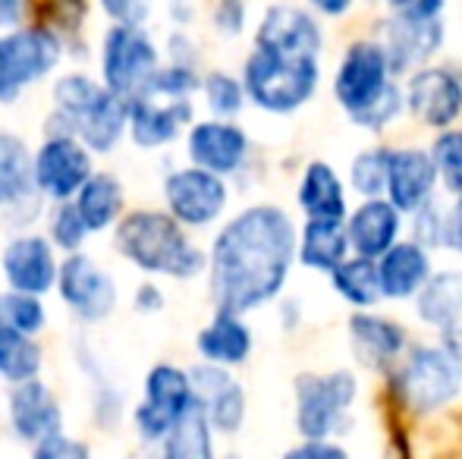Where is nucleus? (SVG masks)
<instances>
[{"instance_id": "nucleus-9", "label": "nucleus", "mask_w": 462, "mask_h": 459, "mask_svg": "<svg viewBox=\"0 0 462 459\" xmlns=\"http://www.w3.org/2000/svg\"><path fill=\"white\" fill-rule=\"evenodd\" d=\"M359 397L353 372L299 374L296 378V431L302 441H330L346 431L349 412Z\"/></svg>"}, {"instance_id": "nucleus-27", "label": "nucleus", "mask_w": 462, "mask_h": 459, "mask_svg": "<svg viewBox=\"0 0 462 459\" xmlns=\"http://www.w3.org/2000/svg\"><path fill=\"white\" fill-rule=\"evenodd\" d=\"M374 268L383 299H415V293L434 274L428 249H421L412 239H400L396 245H390L374 262Z\"/></svg>"}, {"instance_id": "nucleus-20", "label": "nucleus", "mask_w": 462, "mask_h": 459, "mask_svg": "<svg viewBox=\"0 0 462 459\" xmlns=\"http://www.w3.org/2000/svg\"><path fill=\"white\" fill-rule=\"evenodd\" d=\"M195 123L192 101L154 98V95H135L126 101V135L142 151L167 148Z\"/></svg>"}, {"instance_id": "nucleus-5", "label": "nucleus", "mask_w": 462, "mask_h": 459, "mask_svg": "<svg viewBox=\"0 0 462 459\" xmlns=\"http://www.w3.org/2000/svg\"><path fill=\"white\" fill-rule=\"evenodd\" d=\"M67 41L54 25L29 16V23L0 35V107H13L29 88L60 69Z\"/></svg>"}, {"instance_id": "nucleus-12", "label": "nucleus", "mask_w": 462, "mask_h": 459, "mask_svg": "<svg viewBox=\"0 0 462 459\" xmlns=\"http://www.w3.org/2000/svg\"><path fill=\"white\" fill-rule=\"evenodd\" d=\"M54 289L67 312L82 325H101L120 306L116 277L104 264H97L88 252L60 258V274H57Z\"/></svg>"}, {"instance_id": "nucleus-10", "label": "nucleus", "mask_w": 462, "mask_h": 459, "mask_svg": "<svg viewBox=\"0 0 462 459\" xmlns=\"http://www.w3.org/2000/svg\"><path fill=\"white\" fill-rule=\"evenodd\" d=\"M192 384L189 372L173 362H154L142 381V399L129 412V422L145 447H158L171 428L192 409Z\"/></svg>"}, {"instance_id": "nucleus-47", "label": "nucleus", "mask_w": 462, "mask_h": 459, "mask_svg": "<svg viewBox=\"0 0 462 459\" xmlns=\"http://www.w3.org/2000/svg\"><path fill=\"white\" fill-rule=\"evenodd\" d=\"M283 459H349V454L334 441H302L299 447L286 450Z\"/></svg>"}, {"instance_id": "nucleus-37", "label": "nucleus", "mask_w": 462, "mask_h": 459, "mask_svg": "<svg viewBox=\"0 0 462 459\" xmlns=\"http://www.w3.org/2000/svg\"><path fill=\"white\" fill-rule=\"evenodd\" d=\"M0 325L38 340V334L48 327V306H44V299H38V296L4 289V293H0Z\"/></svg>"}, {"instance_id": "nucleus-40", "label": "nucleus", "mask_w": 462, "mask_h": 459, "mask_svg": "<svg viewBox=\"0 0 462 459\" xmlns=\"http://www.w3.org/2000/svg\"><path fill=\"white\" fill-rule=\"evenodd\" d=\"M402 111H406V101H402V86L393 79L381 95H377L374 101H371L365 111L349 116V120H353L359 129H368V133H381V129H387Z\"/></svg>"}, {"instance_id": "nucleus-11", "label": "nucleus", "mask_w": 462, "mask_h": 459, "mask_svg": "<svg viewBox=\"0 0 462 459\" xmlns=\"http://www.w3.org/2000/svg\"><path fill=\"white\" fill-rule=\"evenodd\" d=\"M161 196H164L167 215L189 233L214 227L224 217L226 205H230V186L214 173L183 164L167 170L164 183H161Z\"/></svg>"}, {"instance_id": "nucleus-16", "label": "nucleus", "mask_w": 462, "mask_h": 459, "mask_svg": "<svg viewBox=\"0 0 462 459\" xmlns=\"http://www.w3.org/2000/svg\"><path fill=\"white\" fill-rule=\"evenodd\" d=\"M252 139L236 120H195L186 129V161L205 173L226 179L249 161Z\"/></svg>"}, {"instance_id": "nucleus-45", "label": "nucleus", "mask_w": 462, "mask_h": 459, "mask_svg": "<svg viewBox=\"0 0 462 459\" xmlns=\"http://www.w3.org/2000/svg\"><path fill=\"white\" fill-rule=\"evenodd\" d=\"M161 54H164V63H173V67L183 69H199V44H195V38L186 29H173L167 35V48Z\"/></svg>"}, {"instance_id": "nucleus-26", "label": "nucleus", "mask_w": 462, "mask_h": 459, "mask_svg": "<svg viewBox=\"0 0 462 459\" xmlns=\"http://www.w3.org/2000/svg\"><path fill=\"white\" fill-rule=\"evenodd\" d=\"M252 346H255L252 327L239 315L214 312L211 321L195 334V353H199L201 365L226 368V372L236 365H245L252 355Z\"/></svg>"}, {"instance_id": "nucleus-22", "label": "nucleus", "mask_w": 462, "mask_h": 459, "mask_svg": "<svg viewBox=\"0 0 462 459\" xmlns=\"http://www.w3.org/2000/svg\"><path fill=\"white\" fill-rule=\"evenodd\" d=\"M255 48L280 50V54L318 57L321 60L324 32L321 23L309 6L296 4H274L262 13L255 25Z\"/></svg>"}, {"instance_id": "nucleus-14", "label": "nucleus", "mask_w": 462, "mask_h": 459, "mask_svg": "<svg viewBox=\"0 0 462 459\" xmlns=\"http://www.w3.org/2000/svg\"><path fill=\"white\" fill-rule=\"evenodd\" d=\"M0 217L13 233H25L44 217V202L32 179V145L13 129H0Z\"/></svg>"}, {"instance_id": "nucleus-4", "label": "nucleus", "mask_w": 462, "mask_h": 459, "mask_svg": "<svg viewBox=\"0 0 462 459\" xmlns=\"http://www.w3.org/2000/svg\"><path fill=\"white\" fill-rule=\"evenodd\" d=\"M239 82H243L245 101H252L258 111L277 116L296 114L315 98L321 86V60L252 48L243 60Z\"/></svg>"}, {"instance_id": "nucleus-48", "label": "nucleus", "mask_w": 462, "mask_h": 459, "mask_svg": "<svg viewBox=\"0 0 462 459\" xmlns=\"http://www.w3.org/2000/svg\"><path fill=\"white\" fill-rule=\"evenodd\" d=\"M450 252L462 255V196L444 211V243Z\"/></svg>"}, {"instance_id": "nucleus-50", "label": "nucleus", "mask_w": 462, "mask_h": 459, "mask_svg": "<svg viewBox=\"0 0 462 459\" xmlns=\"http://www.w3.org/2000/svg\"><path fill=\"white\" fill-rule=\"evenodd\" d=\"M167 13H171V19H173L177 29H186V25L195 19V6H189V4H171V10Z\"/></svg>"}, {"instance_id": "nucleus-33", "label": "nucleus", "mask_w": 462, "mask_h": 459, "mask_svg": "<svg viewBox=\"0 0 462 459\" xmlns=\"http://www.w3.org/2000/svg\"><path fill=\"white\" fill-rule=\"evenodd\" d=\"M44 368V346L35 337L13 331L0 325V381L10 387L25 384V381L42 378Z\"/></svg>"}, {"instance_id": "nucleus-28", "label": "nucleus", "mask_w": 462, "mask_h": 459, "mask_svg": "<svg viewBox=\"0 0 462 459\" xmlns=\"http://www.w3.org/2000/svg\"><path fill=\"white\" fill-rule=\"evenodd\" d=\"M88 236L114 233L120 217L126 215V186L114 170H95L73 198Z\"/></svg>"}, {"instance_id": "nucleus-23", "label": "nucleus", "mask_w": 462, "mask_h": 459, "mask_svg": "<svg viewBox=\"0 0 462 459\" xmlns=\"http://www.w3.org/2000/svg\"><path fill=\"white\" fill-rule=\"evenodd\" d=\"M438 173H434L431 154L425 148H393L387 167V202L400 215H415L421 205L434 198Z\"/></svg>"}, {"instance_id": "nucleus-35", "label": "nucleus", "mask_w": 462, "mask_h": 459, "mask_svg": "<svg viewBox=\"0 0 462 459\" xmlns=\"http://www.w3.org/2000/svg\"><path fill=\"white\" fill-rule=\"evenodd\" d=\"M44 239L54 245V252L60 258L76 255V252H86L88 230H86V224H82V217L73 202L51 205V208L44 211Z\"/></svg>"}, {"instance_id": "nucleus-38", "label": "nucleus", "mask_w": 462, "mask_h": 459, "mask_svg": "<svg viewBox=\"0 0 462 459\" xmlns=\"http://www.w3.org/2000/svg\"><path fill=\"white\" fill-rule=\"evenodd\" d=\"M390 151L393 148H365L353 158L349 164V183L362 198H383V186H387V167Z\"/></svg>"}, {"instance_id": "nucleus-41", "label": "nucleus", "mask_w": 462, "mask_h": 459, "mask_svg": "<svg viewBox=\"0 0 462 459\" xmlns=\"http://www.w3.org/2000/svg\"><path fill=\"white\" fill-rule=\"evenodd\" d=\"M101 13L107 25H129V29H148L154 6L145 0H101Z\"/></svg>"}, {"instance_id": "nucleus-15", "label": "nucleus", "mask_w": 462, "mask_h": 459, "mask_svg": "<svg viewBox=\"0 0 462 459\" xmlns=\"http://www.w3.org/2000/svg\"><path fill=\"white\" fill-rule=\"evenodd\" d=\"M57 274H60V255L44 239V233H13L0 249V277L13 293L44 299L57 287Z\"/></svg>"}, {"instance_id": "nucleus-51", "label": "nucleus", "mask_w": 462, "mask_h": 459, "mask_svg": "<svg viewBox=\"0 0 462 459\" xmlns=\"http://www.w3.org/2000/svg\"><path fill=\"white\" fill-rule=\"evenodd\" d=\"M346 10H349V4H321V0L315 4V13H330V16H337V13H346Z\"/></svg>"}, {"instance_id": "nucleus-19", "label": "nucleus", "mask_w": 462, "mask_h": 459, "mask_svg": "<svg viewBox=\"0 0 462 459\" xmlns=\"http://www.w3.org/2000/svg\"><path fill=\"white\" fill-rule=\"evenodd\" d=\"M6 422L16 441L23 444H42L54 435H63V403L57 390L44 378L25 381V384L10 387L6 397Z\"/></svg>"}, {"instance_id": "nucleus-32", "label": "nucleus", "mask_w": 462, "mask_h": 459, "mask_svg": "<svg viewBox=\"0 0 462 459\" xmlns=\"http://www.w3.org/2000/svg\"><path fill=\"white\" fill-rule=\"evenodd\" d=\"M161 459H217L214 431L205 412L192 403V409L171 428V435L158 444Z\"/></svg>"}, {"instance_id": "nucleus-29", "label": "nucleus", "mask_w": 462, "mask_h": 459, "mask_svg": "<svg viewBox=\"0 0 462 459\" xmlns=\"http://www.w3.org/2000/svg\"><path fill=\"white\" fill-rule=\"evenodd\" d=\"M296 202L305 211V221H346V186L328 161H311L302 170Z\"/></svg>"}, {"instance_id": "nucleus-8", "label": "nucleus", "mask_w": 462, "mask_h": 459, "mask_svg": "<svg viewBox=\"0 0 462 459\" xmlns=\"http://www.w3.org/2000/svg\"><path fill=\"white\" fill-rule=\"evenodd\" d=\"M393 393L409 412L431 416L450 406L462 390V362L444 346H415L393 372Z\"/></svg>"}, {"instance_id": "nucleus-6", "label": "nucleus", "mask_w": 462, "mask_h": 459, "mask_svg": "<svg viewBox=\"0 0 462 459\" xmlns=\"http://www.w3.org/2000/svg\"><path fill=\"white\" fill-rule=\"evenodd\" d=\"M444 4L440 0H406L390 4V19L381 25L377 44L383 48L393 76H412L425 69V63L440 50L447 38L444 29Z\"/></svg>"}, {"instance_id": "nucleus-17", "label": "nucleus", "mask_w": 462, "mask_h": 459, "mask_svg": "<svg viewBox=\"0 0 462 459\" xmlns=\"http://www.w3.org/2000/svg\"><path fill=\"white\" fill-rule=\"evenodd\" d=\"M390 67L383 48L374 38L353 41L343 54L340 67L334 73V98L349 116L365 111L371 101L390 86Z\"/></svg>"}, {"instance_id": "nucleus-39", "label": "nucleus", "mask_w": 462, "mask_h": 459, "mask_svg": "<svg viewBox=\"0 0 462 459\" xmlns=\"http://www.w3.org/2000/svg\"><path fill=\"white\" fill-rule=\"evenodd\" d=\"M428 154H431L438 183H444V189L459 198L462 196V129H444V133H438V139L428 148Z\"/></svg>"}, {"instance_id": "nucleus-21", "label": "nucleus", "mask_w": 462, "mask_h": 459, "mask_svg": "<svg viewBox=\"0 0 462 459\" xmlns=\"http://www.w3.org/2000/svg\"><path fill=\"white\" fill-rule=\"evenodd\" d=\"M406 111L421 120L428 129H453L462 114V76L447 67H425L409 76L402 88Z\"/></svg>"}, {"instance_id": "nucleus-18", "label": "nucleus", "mask_w": 462, "mask_h": 459, "mask_svg": "<svg viewBox=\"0 0 462 459\" xmlns=\"http://www.w3.org/2000/svg\"><path fill=\"white\" fill-rule=\"evenodd\" d=\"M189 372V384H192V399L201 412H205L208 425H211L214 435L233 437L239 435L245 422V409H249V399H245V387L233 378V372L214 365H192Z\"/></svg>"}, {"instance_id": "nucleus-7", "label": "nucleus", "mask_w": 462, "mask_h": 459, "mask_svg": "<svg viewBox=\"0 0 462 459\" xmlns=\"http://www.w3.org/2000/svg\"><path fill=\"white\" fill-rule=\"evenodd\" d=\"M161 63H164V54H161V44L152 35V29L107 25L101 32V41H97V82L116 98H135Z\"/></svg>"}, {"instance_id": "nucleus-43", "label": "nucleus", "mask_w": 462, "mask_h": 459, "mask_svg": "<svg viewBox=\"0 0 462 459\" xmlns=\"http://www.w3.org/2000/svg\"><path fill=\"white\" fill-rule=\"evenodd\" d=\"M249 23V6L239 4V0H220L211 10V29L220 38H239Z\"/></svg>"}, {"instance_id": "nucleus-42", "label": "nucleus", "mask_w": 462, "mask_h": 459, "mask_svg": "<svg viewBox=\"0 0 462 459\" xmlns=\"http://www.w3.org/2000/svg\"><path fill=\"white\" fill-rule=\"evenodd\" d=\"M32 459H92V447L82 437H73L63 431V435H54L48 441L35 444Z\"/></svg>"}, {"instance_id": "nucleus-3", "label": "nucleus", "mask_w": 462, "mask_h": 459, "mask_svg": "<svg viewBox=\"0 0 462 459\" xmlns=\"http://www.w3.org/2000/svg\"><path fill=\"white\" fill-rule=\"evenodd\" d=\"M114 249L148 277L186 283L208 268V252L164 208H129L114 227Z\"/></svg>"}, {"instance_id": "nucleus-34", "label": "nucleus", "mask_w": 462, "mask_h": 459, "mask_svg": "<svg viewBox=\"0 0 462 459\" xmlns=\"http://www.w3.org/2000/svg\"><path fill=\"white\" fill-rule=\"evenodd\" d=\"M330 283H334L337 296L346 299L353 308H359V312H368V308H374L377 302L383 299L381 283H377V268L368 258L349 255L346 262L330 274Z\"/></svg>"}, {"instance_id": "nucleus-2", "label": "nucleus", "mask_w": 462, "mask_h": 459, "mask_svg": "<svg viewBox=\"0 0 462 459\" xmlns=\"http://www.w3.org/2000/svg\"><path fill=\"white\" fill-rule=\"evenodd\" d=\"M44 135H73L92 154H114L126 139V101L110 95L86 69L60 73L51 86Z\"/></svg>"}, {"instance_id": "nucleus-53", "label": "nucleus", "mask_w": 462, "mask_h": 459, "mask_svg": "<svg viewBox=\"0 0 462 459\" xmlns=\"http://www.w3.org/2000/svg\"><path fill=\"white\" fill-rule=\"evenodd\" d=\"M0 227H4V217H0Z\"/></svg>"}, {"instance_id": "nucleus-36", "label": "nucleus", "mask_w": 462, "mask_h": 459, "mask_svg": "<svg viewBox=\"0 0 462 459\" xmlns=\"http://www.w3.org/2000/svg\"><path fill=\"white\" fill-rule=\"evenodd\" d=\"M199 95L205 98V107L211 120H233L245 107V92L239 76L226 73V69H211L201 73Z\"/></svg>"}, {"instance_id": "nucleus-13", "label": "nucleus", "mask_w": 462, "mask_h": 459, "mask_svg": "<svg viewBox=\"0 0 462 459\" xmlns=\"http://www.w3.org/2000/svg\"><path fill=\"white\" fill-rule=\"evenodd\" d=\"M95 173V154L73 135H44L32 148V179L42 202H73Z\"/></svg>"}, {"instance_id": "nucleus-24", "label": "nucleus", "mask_w": 462, "mask_h": 459, "mask_svg": "<svg viewBox=\"0 0 462 459\" xmlns=\"http://www.w3.org/2000/svg\"><path fill=\"white\" fill-rule=\"evenodd\" d=\"M400 230L402 215L387 198H368L346 215V239L349 252H356V258L377 262L390 245L400 243Z\"/></svg>"}, {"instance_id": "nucleus-31", "label": "nucleus", "mask_w": 462, "mask_h": 459, "mask_svg": "<svg viewBox=\"0 0 462 459\" xmlns=\"http://www.w3.org/2000/svg\"><path fill=\"white\" fill-rule=\"evenodd\" d=\"M415 315L440 334L462 325V271H440L415 293Z\"/></svg>"}, {"instance_id": "nucleus-52", "label": "nucleus", "mask_w": 462, "mask_h": 459, "mask_svg": "<svg viewBox=\"0 0 462 459\" xmlns=\"http://www.w3.org/2000/svg\"><path fill=\"white\" fill-rule=\"evenodd\" d=\"M226 459H243V456H236V454H230V456H226Z\"/></svg>"}, {"instance_id": "nucleus-44", "label": "nucleus", "mask_w": 462, "mask_h": 459, "mask_svg": "<svg viewBox=\"0 0 462 459\" xmlns=\"http://www.w3.org/2000/svg\"><path fill=\"white\" fill-rule=\"evenodd\" d=\"M412 217H415V239L412 243H419L421 249L444 243V211L434 205V198L428 205H421Z\"/></svg>"}, {"instance_id": "nucleus-46", "label": "nucleus", "mask_w": 462, "mask_h": 459, "mask_svg": "<svg viewBox=\"0 0 462 459\" xmlns=\"http://www.w3.org/2000/svg\"><path fill=\"white\" fill-rule=\"evenodd\" d=\"M164 306H167V296L158 283L154 280L135 283V289H133V312L135 315H161Z\"/></svg>"}, {"instance_id": "nucleus-25", "label": "nucleus", "mask_w": 462, "mask_h": 459, "mask_svg": "<svg viewBox=\"0 0 462 459\" xmlns=\"http://www.w3.org/2000/svg\"><path fill=\"white\" fill-rule=\"evenodd\" d=\"M349 346L362 368L387 372L406 349V331L400 321H390L383 315L356 312L349 318Z\"/></svg>"}, {"instance_id": "nucleus-49", "label": "nucleus", "mask_w": 462, "mask_h": 459, "mask_svg": "<svg viewBox=\"0 0 462 459\" xmlns=\"http://www.w3.org/2000/svg\"><path fill=\"white\" fill-rule=\"evenodd\" d=\"M29 13L32 4H25V0H0V35L29 23Z\"/></svg>"}, {"instance_id": "nucleus-30", "label": "nucleus", "mask_w": 462, "mask_h": 459, "mask_svg": "<svg viewBox=\"0 0 462 459\" xmlns=\"http://www.w3.org/2000/svg\"><path fill=\"white\" fill-rule=\"evenodd\" d=\"M346 258V221H305L296 233V262H302L305 268L334 274Z\"/></svg>"}, {"instance_id": "nucleus-1", "label": "nucleus", "mask_w": 462, "mask_h": 459, "mask_svg": "<svg viewBox=\"0 0 462 459\" xmlns=\"http://www.w3.org/2000/svg\"><path fill=\"white\" fill-rule=\"evenodd\" d=\"M296 224L280 205L262 202L236 211L208 249V293L214 312L245 318L286 287L296 264Z\"/></svg>"}]
</instances>
